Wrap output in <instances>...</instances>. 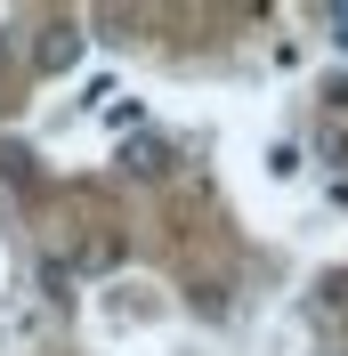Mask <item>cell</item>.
Masks as SVG:
<instances>
[{
	"mask_svg": "<svg viewBox=\"0 0 348 356\" xmlns=\"http://www.w3.org/2000/svg\"><path fill=\"white\" fill-rule=\"evenodd\" d=\"M316 24H324L332 49H348V0H324V17H316Z\"/></svg>",
	"mask_w": 348,
	"mask_h": 356,
	"instance_id": "3",
	"label": "cell"
},
{
	"mask_svg": "<svg viewBox=\"0 0 348 356\" xmlns=\"http://www.w3.org/2000/svg\"><path fill=\"white\" fill-rule=\"evenodd\" d=\"M171 146H162V138H130V146H122V170L130 178H171Z\"/></svg>",
	"mask_w": 348,
	"mask_h": 356,
	"instance_id": "2",
	"label": "cell"
},
{
	"mask_svg": "<svg viewBox=\"0 0 348 356\" xmlns=\"http://www.w3.org/2000/svg\"><path fill=\"white\" fill-rule=\"evenodd\" d=\"M267 178H300V146H276L267 154Z\"/></svg>",
	"mask_w": 348,
	"mask_h": 356,
	"instance_id": "4",
	"label": "cell"
},
{
	"mask_svg": "<svg viewBox=\"0 0 348 356\" xmlns=\"http://www.w3.org/2000/svg\"><path fill=\"white\" fill-rule=\"evenodd\" d=\"M33 65L41 73H73L81 65V33H73V24H49L41 41H33Z\"/></svg>",
	"mask_w": 348,
	"mask_h": 356,
	"instance_id": "1",
	"label": "cell"
}]
</instances>
